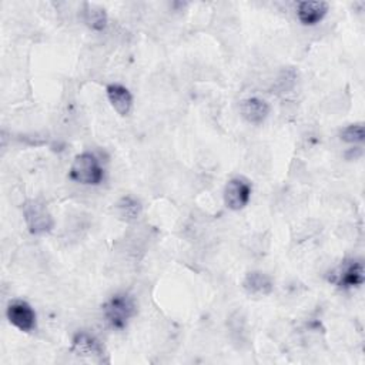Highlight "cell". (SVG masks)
<instances>
[{"mask_svg":"<svg viewBox=\"0 0 365 365\" xmlns=\"http://www.w3.org/2000/svg\"><path fill=\"white\" fill-rule=\"evenodd\" d=\"M135 314V301L127 292H117L103 304V315L107 324L115 331H123Z\"/></svg>","mask_w":365,"mask_h":365,"instance_id":"6da1fadb","label":"cell"},{"mask_svg":"<svg viewBox=\"0 0 365 365\" xmlns=\"http://www.w3.org/2000/svg\"><path fill=\"white\" fill-rule=\"evenodd\" d=\"M68 177L83 185H98L104 180V170L93 153H81L74 157Z\"/></svg>","mask_w":365,"mask_h":365,"instance_id":"7a4b0ae2","label":"cell"},{"mask_svg":"<svg viewBox=\"0 0 365 365\" xmlns=\"http://www.w3.org/2000/svg\"><path fill=\"white\" fill-rule=\"evenodd\" d=\"M23 217L29 231L34 235L47 234L54 227V220L47 205L38 198L27 200L23 204Z\"/></svg>","mask_w":365,"mask_h":365,"instance_id":"3957f363","label":"cell"},{"mask_svg":"<svg viewBox=\"0 0 365 365\" xmlns=\"http://www.w3.org/2000/svg\"><path fill=\"white\" fill-rule=\"evenodd\" d=\"M364 264L361 259H344L328 274V281L341 289L356 288L364 284Z\"/></svg>","mask_w":365,"mask_h":365,"instance_id":"277c9868","label":"cell"},{"mask_svg":"<svg viewBox=\"0 0 365 365\" xmlns=\"http://www.w3.org/2000/svg\"><path fill=\"white\" fill-rule=\"evenodd\" d=\"M251 182L244 177L231 178L224 188V204L231 211L242 210L251 198Z\"/></svg>","mask_w":365,"mask_h":365,"instance_id":"5b68a950","label":"cell"},{"mask_svg":"<svg viewBox=\"0 0 365 365\" xmlns=\"http://www.w3.org/2000/svg\"><path fill=\"white\" fill-rule=\"evenodd\" d=\"M6 317L9 322L19 331L30 332L36 328L37 315L33 307L23 299H13L6 309Z\"/></svg>","mask_w":365,"mask_h":365,"instance_id":"8992f818","label":"cell"},{"mask_svg":"<svg viewBox=\"0 0 365 365\" xmlns=\"http://www.w3.org/2000/svg\"><path fill=\"white\" fill-rule=\"evenodd\" d=\"M71 351L80 356L103 359L104 346L103 344L88 332H77L71 341Z\"/></svg>","mask_w":365,"mask_h":365,"instance_id":"52a82bcc","label":"cell"},{"mask_svg":"<svg viewBox=\"0 0 365 365\" xmlns=\"http://www.w3.org/2000/svg\"><path fill=\"white\" fill-rule=\"evenodd\" d=\"M241 117L251 124H261L269 114V104L259 97H248L240 103Z\"/></svg>","mask_w":365,"mask_h":365,"instance_id":"ba28073f","label":"cell"},{"mask_svg":"<svg viewBox=\"0 0 365 365\" xmlns=\"http://www.w3.org/2000/svg\"><path fill=\"white\" fill-rule=\"evenodd\" d=\"M106 93L111 107L117 111V114L123 117L130 114L133 108V94L127 87L118 83H111L106 87Z\"/></svg>","mask_w":365,"mask_h":365,"instance_id":"9c48e42d","label":"cell"},{"mask_svg":"<svg viewBox=\"0 0 365 365\" xmlns=\"http://www.w3.org/2000/svg\"><path fill=\"white\" fill-rule=\"evenodd\" d=\"M327 1H299L297 4V17L304 26L318 24L328 13Z\"/></svg>","mask_w":365,"mask_h":365,"instance_id":"30bf717a","label":"cell"},{"mask_svg":"<svg viewBox=\"0 0 365 365\" xmlns=\"http://www.w3.org/2000/svg\"><path fill=\"white\" fill-rule=\"evenodd\" d=\"M242 288L245 289L247 294L255 295V297H262L268 295L274 289V282L269 275L261 271H251L245 275L242 281Z\"/></svg>","mask_w":365,"mask_h":365,"instance_id":"8fae6325","label":"cell"},{"mask_svg":"<svg viewBox=\"0 0 365 365\" xmlns=\"http://www.w3.org/2000/svg\"><path fill=\"white\" fill-rule=\"evenodd\" d=\"M83 19L84 23L91 29V30H103L107 26V13L104 9L86 3L84 4V11H83Z\"/></svg>","mask_w":365,"mask_h":365,"instance_id":"7c38bea8","label":"cell"},{"mask_svg":"<svg viewBox=\"0 0 365 365\" xmlns=\"http://www.w3.org/2000/svg\"><path fill=\"white\" fill-rule=\"evenodd\" d=\"M117 214L121 220H124L127 222L135 221L141 214V204L134 197H130V195L123 197L117 202Z\"/></svg>","mask_w":365,"mask_h":365,"instance_id":"4fadbf2b","label":"cell"},{"mask_svg":"<svg viewBox=\"0 0 365 365\" xmlns=\"http://www.w3.org/2000/svg\"><path fill=\"white\" fill-rule=\"evenodd\" d=\"M339 138L349 144H359L365 138L364 123H352L339 131Z\"/></svg>","mask_w":365,"mask_h":365,"instance_id":"5bb4252c","label":"cell"}]
</instances>
